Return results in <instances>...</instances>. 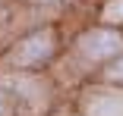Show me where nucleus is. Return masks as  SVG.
<instances>
[{
  "mask_svg": "<svg viewBox=\"0 0 123 116\" xmlns=\"http://www.w3.org/2000/svg\"><path fill=\"white\" fill-rule=\"evenodd\" d=\"M82 50H85V57H92V60H104V57H114V53L123 50V38L114 35V32L98 28V32H92V35L82 38Z\"/></svg>",
  "mask_w": 123,
  "mask_h": 116,
  "instance_id": "1",
  "label": "nucleus"
},
{
  "mask_svg": "<svg viewBox=\"0 0 123 116\" xmlns=\"http://www.w3.org/2000/svg\"><path fill=\"white\" fill-rule=\"evenodd\" d=\"M22 50H25V53L19 57L22 63H35V60H44L47 53H51V35H38V38H32V41H29Z\"/></svg>",
  "mask_w": 123,
  "mask_h": 116,
  "instance_id": "2",
  "label": "nucleus"
},
{
  "mask_svg": "<svg viewBox=\"0 0 123 116\" xmlns=\"http://www.w3.org/2000/svg\"><path fill=\"white\" fill-rule=\"evenodd\" d=\"M92 116H123V100H98L92 104Z\"/></svg>",
  "mask_w": 123,
  "mask_h": 116,
  "instance_id": "3",
  "label": "nucleus"
},
{
  "mask_svg": "<svg viewBox=\"0 0 123 116\" xmlns=\"http://www.w3.org/2000/svg\"><path fill=\"white\" fill-rule=\"evenodd\" d=\"M104 19H107V22H123V0H114V3H107Z\"/></svg>",
  "mask_w": 123,
  "mask_h": 116,
  "instance_id": "4",
  "label": "nucleus"
},
{
  "mask_svg": "<svg viewBox=\"0 0 123 116\" xmlns=\"http://www.w3.org/2000/svg\"><path fill=\"white\" fill-rule=\"evenodd\" d=\"M107 75H111V79H123V60H117V63L107 69Z\"/></svg>",
  "mask_w": 123,
  "mask_h": 116,
  "instance_id": "5",
  "label": "nucleus"
}]
</instances>
